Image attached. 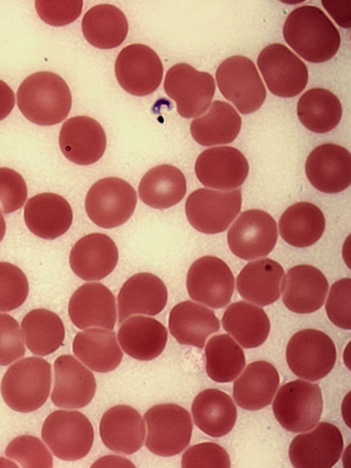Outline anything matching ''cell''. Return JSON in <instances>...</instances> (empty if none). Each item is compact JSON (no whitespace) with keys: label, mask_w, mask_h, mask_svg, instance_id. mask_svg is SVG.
I'll use <instances>...</instances> for the list:
<instances>
[{"label":"cell","mask_w":351,"mask_h":468,"mask_svg":"<svg viewBox=\"0 0 351 468\" xmlns=\"http://www.w3.org/2000/svg\"><path fill=\"white\" fill-rule=\"evenodd\" d=\"M25 348L18 322L0 313V366H7L23 357Z\"/></svg>","instance_id":"7dc6e473"},{"label":"cell","mask_w":351,"mask_h":468,"mask_svg":"<svg viewBox=\"0 0 351 468\" xmlns=\"http://www.w3.org/2000/svg\"><path fill=\"white\" fill-rule=\"evenodd\" d=\"M257 64L267 88L277 96H296L307 84V67L282 44L273 43L266 46L260 52Z\"/></svg>","instance_id":"7c38bea8"},{"label":"cell","mask_w":351,"mask_h":468,"mask_svg":"<svg viewBox=\"0 0 351 468\" xmlns=\"http://www.w3.org/2000/svg\"><path fill=\"white\" fill-rule=\"evenodd\" d=\"M114 72L120 86L136 96L152 93L160 86L163 67L158 54L144 44H131L119 52Z\"/></svg>","instance_id":"4fadbf2b"},{"label":"cell","mask_w":351,"mask_h":468,"mask_svg":"<svg viewBox=\"0 0 351 468\" xmlns=\"http://www.w3.org/2000/svg\"><path fill=\"white\" fill-rule=\"evenodd\" d=\"M147 426L145 445L153 454L172 456L189 444L193 423L189 412L174 403L157 404L144 414Z\"/></svg>","instance_id":"5b68a950"},{"label":"cell","mask_w":351,"mask_h":468,"mask_svg":"<svg viewBox=\"0 0 351 468\" xmlns=\"http://www.w3.org/2000/svg\"><path fill=\"white\" fill-rule=\"evenodd\" d=\"M5 229H6L5 222L3 216L2 215L0 211V242H1L5 235Z\"/></svg>","instance_id":"f907efd6"},{"label":"cell","mask_w":351,"mask_h":468,"mask_svg":"<svg viewBox=\"0 0 351 468\" xmlns=\"http://www.w3.org/2000/svg\"><path fill=\"white\" fill-rule=\"evenodd\" d=\"M83 6L82 0H37L36 12L40 18L52 26L68 25L80 15Z\"/></svg>","instance_id":"bcb514c9"},{"label":"cell","mask_w":351,"mask_h":468,"mask_svg":"<svg viewBox=\"0 0 351 468\" xmlns=\"http://www.w3.org/2000/svg\"><path fill=\"white\" fill-rule=\"evenodd\" d=\"M22 336L28 349L34 354L45 356L63 344L64 324L53 312L38 308L29 311L21 322Z\"/></svg>","instance_id":"74e56055"},{"label":"cell","mask_w":351,"mask_h":468,"mask_svg":"<svg viewBox=\"0 0 351 468\" xmlns=\"http://www.w3.org/2000/svg\"><path fill=\"white\" fill-rule=\"evenodd\" d=\"M42 438L58 458L73 461L89 452L94 430L88 419L78 411L56 410L46 418Z\"/></svg>","instance_id":"52a82bcc"},{"label":"cell","mask_w":351,"mask_h":468,"mask_svg":"<svg viewBox=\"0 0 351 468\" xmlns=\"http://www.w3.org/2000/svg\"><path fill=\"white\" fill-rule=\"evenodd\" d=\"M285 271L277 261L264 258L250 261L237 279V289L247 301L261 306L276 301L283 288Z\"/></svg>","instance_id":"4316f807"},{"label":"cell","mask_w":351,"mask_h":468,"mask_svg":"<svg viewBox=\"0 0 351 468\" xmlns=\"http://www.w3.org/2000/svg\"><path fill=\"white\" fill-rule=\"evenodd\" d=\"M337 351L332 340L324 332L305 329L294 334L286 349V360L298 377L315 382L332 369Z\"/></svg>","instance_id":"9c48e42d"},{"label":"cell","mask_w":351,"mask_h":468,"mask_svg":"<svg viewBox=\"0 0 351 468\" xmlns=\"http://www.w3.org/2000/svg\"><path fill=\"white\" fill-rule=\"evenodd\" d=\"M287 43L302 58L313 63L328 60L337 52L340 34L318 7L302 5L293 10L282 29Z\"/></svg>","instance_id":"6da1fadb"},{"label":"cell","mask_w":351,"mask_h":468,"mask_svg":"<svg viewBox=\"0 0 351 468\" xmlns=\"http://www.w3.org/2000/svg\"><path fill=\"white\" fill-rule=\"evenodd\" d=\"M164 89L176 102L180 115L192 118L207 110L215 93V83L209 73L197 71L189 64L180 62L167 71Z\"/></svg>","instance_id":"8fae6325"},{"label":"cell","mask_w":351,"mask_h":468,"mask_svg":"<svg viewBox=\"0 0 351 468\" xmlns=\"http://www.w3.org/2000/svg\"><path fill=\"white\" fill-rule=\"evenodd\" d=\"M195 172L204 186L228 191L244 183L249 164L243 154L235 148L213 147L198 156Z\"/></svg>","instance_id":"e0dca14e"},{"label":"cell","mask_w":351,"mask_h":468,"mask_svg":"<svg viewBox=\"0 0 351 468\" xmlns=\"http://www.w3.org/2000/svg\"><path fill=\"white\" fill-rule=\"evenodd\" d=\"M117 337L126 354L138 360L149 361L163 351L168 334L166 327L158 320L136 316L123 323Z\"/></svg>","instance_id":"f546056e"},{"label":"cell","mask_w":351,"mask_h":468,"mask_svg":"<svg viewBox=\"0 0 351 468\" xmlns=\"http://www.w3.org/2000/svg\"><path fill=\"white\" fill-rule=\"evenodd\" d=\"M186 181L178 167L162 164L150 169L141 178L138 195L147 205L158 209L169 208L182 200Z\"/></svg>","instance_id":"836d02e7"},{"label":"cell","mask_w":351,"mask_h":468,"mask_svg":"<svg viewBox=\"0 0 351 468\" xmlns=\"http://www.w3.org/2000/svg\"><path fill=\"white\" fill-rule=\"evenodd\" d=\"M73 351L86 366L98 373L115 369L123 358L115 332L99 328L77 333L73 342Z\"/></svg>","instance_id":"d6a6232c"},{"label":"cell","mask_w":351,"mask_h":468,"mask_svg":"<svg viewBox=\"0 0 351 468\" xmlns=\"http://www.w3.org/2000/svg\"><path fill=\"white\" fill-rule=\"evenodd\" d=\"M326 226L323 212L315 204L298 202L289 207L281 215L279 232L289 244L305 248L316 243L322 236Z\"/></svg>","instance_id":"d590c367"},{"label":"cell","mask_w":351,"mask_h":468,"mask_svg":"<svg viewBox=\"0 0 351 468\" xmlns=\"http://www.w3.org/2000/svg\"><path fill=\"white\" fill-rule=\"evenodd\" d=\"M305 172L317 190L326 194L341 192L351 183L350 152L335 143L318 145L307 157Z\"/></svg>","instance_id":"ac0fdd59"},{"label":"cell","mask_w":351,"mask_h":468,"mask_svg":"<svg viewBox=\"0 0 351 468\" xmlns=\"http://www.w3.org/2000/svg\"><path fill=\"white\" fill-rule=\"evenodd\" d=\"M24 220L28 229L45 239H55L70 228L72 209L62 196L50 192L30 198L24 208Z\"/></svg>","instance_id":"484cf974"},{"label":"cell","mask_w":351,"mask_h":468,"mask_svg":"<svg viewBox=\"0 0 351 468\" xmlns=\"http://www.w3.org/2000/svg\"><path fill=\"white\" fill-rule=\"evenodd\" d=\"M272 408L276 419L287 430L295 433L310 430L322 413L321 388L302 379L289 382L278 390Z\"/></svg>","instance_id":"277c9868"},{"label":"cell","mask_w":351,"mask_h":468,"mask_svg":"<svg viewBox=\"0 0 351 468\" xmlns=\"http://www.w3.org/2000/svg\"><path fill=\"white\" fill-rule=\"evenodd\" d=\"M277 239L275 220L261 209L243 211L227 235L232 253L244 260L267 256L274 248Z\"/></svg>","instance_id":"5bb4252c"},{"label":"cell","mask_w":351,"mask_h":468,"mask_svg":"<svg viewBox=\"0 0 351 468\" xmlns=\"http://www.w3.org/2000/svg\"><path fill=\"white\" fill-rule=\"evenodd\" d=\"M191 412L194 423L206 434L219 438L229 433L237 417L231 397L216 388L201 391L194 399Z\"/></svg>","instance_id":"4dcf8cb0"},{"label":"cell","mask_w":351,"mask_h":468,"mask_svg":"<svg viewBox=\"0 0 351 468\" xmlns=\"http://www.w3.org/2000/svg\"><path fill=\"white\" fill-rule=\"evenodd\" d=\"M82 30L86 40L99 49L119 46L128 32L123 12L115 5L104 3L93 6L84 14Z\"/></svg>","instance_id":"8d00e7d4"},{"label":"cell","mask_w":351,"mask_h":468,"mask_svg":"<svg viewBox=\"0 0 351 468\" xmlns=\"http://www.w3.org/2000/svg\"><path fill=\"white\" fill-rule=\"evenodd\" d=\"M168 298L164 282L156 275L141 272L130 277L122 285L118 296L119 324L130 316L158 314Z\"/></svg>","instance_id":"d4e9b609"},{"label":"cell","mask_w":351,"mask_h":468,"mask_svg":"<svg viewBox=\"0 0 351 468\" xmlns=\"http://www.w3.org/2000/svg\"><path fill=\"white\" fill-rule=\"evenodd\" d=\"M27 198L22 176L8 167H0V211L7 214L21 208Z\"/></svg>","instance_id":"f6af8a7d"},{"label":"cell","mask_w":351,"mask_h":468,"mask_svg":"<svg viewBox=\"0 0 351 468\" xmlns=\"http://www.w3.org/2000/svg\"><path fill=\"white\" fill-rule=\"evenodd\" d=\"M51 382V366L38 357L23 358L4 374L1 393L5 403L19 412L40 408L48 399Z\"/></svg>","instance_id":"3957f363"},{"label":"cell","mask_w":351,"mask_h":468,"mask_svg":"<svg viewBox=\"0 0 351 468\" xmlns=\"http://www.w3.org/2000/svg\"><path fill=\"white\" fill-rule=\"evenodd\" d=\"M99 434L107 448L118 454L130 455L138 451L143 445L144 421L134 408L117 405L103 414Z\"/></svg>","instance_id":"cb8c5ba5"},{"label":"cell","mask_w":351,"mask_h":468,"mask_svg":"<svg viewBox=\"0 0 351 468\" xmlns=\"http://www.w3.org/2000/svg\"><path fill=\"white\" fill-rule=\"evenodd\" d=\"M216 81L223 96L243 115L257 110L267 92L254 63L248 58L232 56L218 66Z\"/></svg>","instance_id":"8992f818"},{"label":"cell","mask_w":351,"mask_h":468,"mask_svg":"<svg viewBox=\"0 0 351 468\" xmlns=\"http://www.w3.org/2000/svg\"><path fill=\"white\" fill-rule=\"evenodd\" d=\"M328 290V281L320 270L300 264L288 270L285 277L282 301L293 312L312 313L322 307Z\"/></svg>","instance_id":"603a6c76"},{"label":"cell","mask_w":351,"mask_h":468,"mask_svg":"<svg viewBox=\"0 0 351 468\" xmlns=\"http://www.w3.org/2000/svg\"><path fill=\"white\" fill-rule=\"evenodd\" d=\"M29 293L26 275L16 266L0 261V312H10L19 307Z\"/></svg>","instance_id":"60d3db41"},{"label":"cell","mask_w":351,"mask_h":468,"mask_svg":"<svg viewBox=\"0 0 351 468\" xmlns=\"http://www.w3.org/2000/svg\"><path fill=\"white\" fill-rule=\"evenodd\" d=\"M59 145L64 156L80 165L99 161L106 148V137L100 124L92 117L78 115L62 126Z\"/></svg>","instance_id":"d6986e66"},{"label":"cell","mask_w":351,"mask_h":468,"mask_svg":"<svg viewBox=\"0 0 351 468\" xmlns=\"http://www.w3.org/2000/svg\"><path fill=\"white\" fill-rule=\"evenodd\" d=\"M55 382L52 402L59 408H81L87 406L96 390L93 373L71 355H62L54 362Z\"/></svg>","instance_id":"ffe728a7"},{"label":"cell","mask_w":351,"mask_h":468,"mask_svg":"<svg viewBox=\"0 0 351 468\" xmlns=\"http://www.w3.org/2000/svg\"><path fill=\"white\" fill-rule=\"evenodd\" d=\"M221 323L224 330L246 349L263 344L270 331V321L263 309L245 301L230 304Z\"/></svg>","instance_id":"e575fe53"},{"label":"cell","mask_w":351,"mask_h":468,"mask_svg":"<svg viewBox=\"0 0 351 468\" xmlns=\"http://www.w3.org/2000/svg\"><path fill=\"white\" fill-rule=\"evenodd\" d=\"M169 329L180 344L202 349L208 337L219 330L220 323L213 310L185 301L171 309Z\"/></svg>","instance_id":"83f0119b"},{"label":"cell","mask_w":351,"mask_h":468,"mask_svg":"<svg viewBox=\"0 0 351 468\" xmlns=\"http://www.w3.org/2000/svg\"><path fill=\"white\" fill-rule=\"evenodd\" d=\"M15 97L11 88L0 80V121L4 119L12 110Z\"/></svg>","instance_id":"681fc988"},{"label":"cell","mask_w":351,"mask_h":468,"mask_svg":"<svg viewBox=\"0 0 351 468\" xmlns=\"http://www.w3.org/2000/svg\"><path fill=\"white\" fill-rule=\"evenodd\" d=\"M313 428L296 436L290 444L289 456L294 467L330 468L341 457L343 439L339 429L328 422Z\"/></svg>","instance_id":"2e32d148"},{"label":"cell","mask_w":351,"mask_h":468,"mask_svg":"<svg viewBox=\"0 0 351 468\" xmlns=\"http://www.w3.org/2000/svg\"><path fill=\"white\" fill-rule=\"evenodd\" d=\"M351 280L343 278L335 282L330 290L325 309L329 320L337 327L351 329Z\"/></svg>","instance_id":"ee69618b"},{"label":"cell","mask_w":351,"mask_h":468,"mask_svg":"<svg viewBox=\"0 0 351 468\" xmlns=\"http://www.w3.org/2000/svg\"><path fill=\"white\" fill-rule=\"evenodd\" d=\"M186 288L193 300L214 309L223 308L231 300L234 277L225 261L206 255L195 260L189 269Z\"/></svg>","instance_id":"9a60e30c"},{"label":"cell","mask_w":351,"mask_h":468,"mask_svg":"<svg viewBox=\"0 0 351 468\" xmlns=\"http://www.w3.org/2000/svg\"><path fill=\"white\" fill-rule=\"evenodd\" d=\"M17 105L29 121L52 126L69 115L72 96L69 86L58 74L38 71L27 77L16 93Z\"/></svg>","instance_id":"7a4b0ae2"},{"label":"cell","mask_w":351,"mask_h":468,"mask_svg":"<svg viewBox=\"0 0 351 468\" xmlns=\"http://www.w3.org/2000/svg\"><path fill=\"white\" fill-rule=\"evenodd\" d=\"M280 383L279 374L271 363L258 360L249 364L233 384V398L241 408L260 410L271 403Z\"/></svg>","instance_id":"f1b7e54d"},{"label":"cell","mask_w":351,"mask_h":468,"mask_svg":"<svg viewBox=\"0 0 351 468\" xmlns=\"http://www.w3.org/2000/svg\"><path fill=\"white\" fill-rule=\"evenodd\" d=\"M119 259L114 241L101 233L88 234L73 246L69 263L73 272L85 281L101 280L110 274Z\"/></svg>","instance_id":"7402d4cb"},{"label":"cell","mask_w":351,"mask_h":468,"mask_svg":"<svg viewBox=\"0 0 351 468\" xmlns=\"http://www.w3.org/2000/svg\"><path fill=\"white\" fill-rule=\"evenodd\" d=\"M202 114L190 126L191 134L197 143L211 146L229 143L237 138L241 128V118L230 104L215 100Z\"/></svg>","instance_id":"1f68e13d"},{"label":"cell","mask_w":351,"mask_h":468,"mask_svg":"<svg viewBox=\"0 0 351 468\" xmlns=\"http://www.w3.org/2000/svg\"><path fill=\"white\" fill-rule=\"evenodd\" d=\"M240 189L214 190L200 188L188 196L185 213L190 224L206 234H216L226 231L241 210Z\"/></svg>","instance_id":"30bf717a"},{"label":"cell","mask_w":351,"mask_h":468,"mask_svg":"<svg viewBox=\"0 0 351 468\" xmlns=\"http://www.w3.org/2000/svg\"><path fill=\"white\" fill-rule=\"evenodd\" d=\"M181 464L184 468H229L231 465L227 452L213 442L190 447L183 454Z\"/></svg>","instance_id":"7bdbcfd3"},{"label":"cell","mask_w":351,"mask_h":468,"mask_svg":"<svg viewBox=\"0 0 351 468\" xmlns=\"http://www.w3.org/2000/svg\"><path fill=\"white\" fill-rule=\"evenodd\" d=\"M206 371L215 382L233 381L245 365L243 349L228 334L213 336L205 348Z\"/></svg>","instance_id":"ab89813d"},{"label":"cell","mask_w":351,"mask_h":468,"mask_svg":"<svg viewBox=\"0 0 351 468\" xmlns=\"http://www.w3.org/2000/svg\"><path fill=\"white\" fill-rule=\"evenodd\" d=\"M136 202V193L129 183L117 177H106L96 181L89 189L85 209L96 225L112 229L129 220Z\"/></svg>","instance_id":"ba28073f"},{"label":"cell","mask_w":351,"mask_h":468,"mask_svg":"<svg viewBox=\"0 0 351 468\" xmlns=\"http://www.w3.org/2000/svg\"><path fill=\"white\" fill-rule=\"evenodd\" d=\"M323 6L336 23L343 28L350 27V0L322 1Z\"/></svg>","instance_id":"c3c4849f"},{"label":"cell","mask_w":351,"mask_h":468,"mask_svg":"<svg viewBox=\"0 0 351 468\" xmlns=\"http://www.w3.org/2000/svg\"><path fill=\"white\" fill-rule=\"evenodd\" d=\"M69 317L80 329L100 327L114 329L117 320L115 298L101 283H87L72 294L68 307Z\"/></svg>","instance_id":"44dd1931"},{"label":"cell","mask_w":351,"mask_h":468,"mask_svg":"<svg viewBox=\"0 0 351 468\" xmlns=\"http://www.w3.org/2000/svg\"><path fill=\"white\" fill-rule=\"evenodd\" d=\"M5 454L25 468H49L53 458L43 443L32 435H21L8 445Z\"/></svg>","instance_id":"b9f144b4"},{"label":"cell","mask_w":351,"mask_h":468,"mask_svg":"<svg viewBox=\"0 0 351 468\" xmlns=\"http://www.w3.org/2000/svg\"><path fill=\"white\" fill-rule=\"evenodd\" d=\"M300 122L309 130L325 133L340 122L342 106L339 98L324 88H313L303 93L297 104Z\"/></svg>","instance_id":"f35d334b"}]
</instances>
